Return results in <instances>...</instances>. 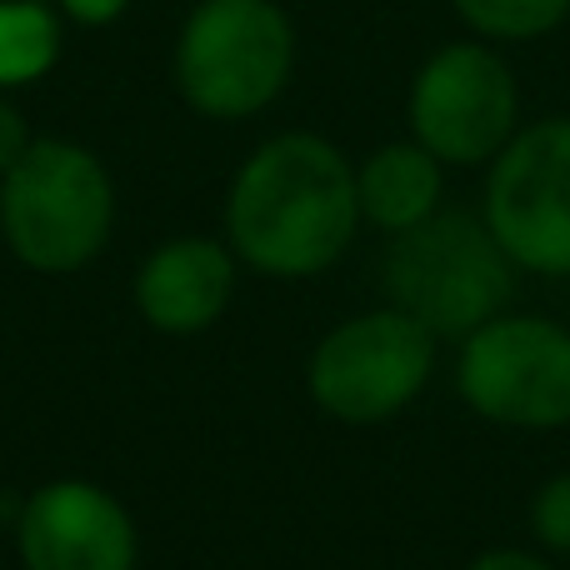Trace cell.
Wrapping results in <instances>:
<instances>
[{
    "label": "cell",
    "mask_w": 570,
    "mask_h": 570,
    "mask_svg": "<svg viewBox=\"0 0 570 570\" xmlns=\"http://www.w3.org/2000/svg\"><path fill=\"white\" fill-rule=\"evenodd\" d=\"M361 230L355 166L311 130L271 136L246 156L226 196V246L240 266L311 281L351 250Z\"/></svg>",
    "instance_id": "6da1fadb"
},
{
    "label": "cell",
    "mask_w": 570,
    "mask_h": 570,
    "mask_svg": "<svg viewBox=\"0 0 570 570\" xmlns=\"http://www.w3.org/2000/svg\"><path fill=\"white\" fill-rule=\"evenodd\" d=\"M116 230V180L96 150L36 136L0 176V236L10 256L40 276H76Z\"/></svg>",
    "instance_id": "7a4b0ae2"
},
{
    "label": "cell",
    "mask_w": 570,
    "mask_h": 570,
    "mask_svg": "<svg viewBox=\"0 0 570 570\" xmlns=\"http://www.w3.org/2000/svg\"><path fill=\"white\" fill-rule=\"evenodd\" d=\"M381 281L395 311L415 315L435 341H465L505 315L515 295L511 256L471 210H435L415 230L391 236Z\"/></svg>",
    "instance_id": "3957f363"
},
{
    "label": "cell",
    "mask_w": 570,
    "mask_h": 570,
    "mask_svg": "<svg viewBox=\"0 0 570 570\" xmlns=\"http://www.w3.org/2000/svg\"><path fill=\"white\" fill-rule=\"evenodd\" d=\"M176 90L206 120H250L295 70V26L276 0H200L176 36Z\"/></svg>",
    "instance_id": "277c9868"
},
{
    "label": "cell",
    "mask_w": 570,
    "mask_h": 570,
    "mask_svg": "<svg viewBox=\"0 0 570 570\" xmlns=\"http://www.w3.org/2000/svg\"><path fill=\"white\" fill-rule=\"evenodd\" d=\"M435 335L415 315L381 305L321 335L305 385L311 401L341 425H385L411 411L435 375Z\"/></svg>",
    "instance_id": "5b68a950"
},
{
    "label": "cell",
    "mask_w": 570,
    "mask_h": 570,
    "mask_svg": "<svg viewBox=\"0 0 570 570\" xmlns=\"http://www.w3.org/2000/svg\"><path fill=\"white\" fill-rule=\"evenodd\" d=\"M455 391L485 425L551 435L570 425V325L551 315H495L455 355Z\"/></svg>",
    "instance_id": "8992f818"
},
{
    "label": "cell",
    "mask_w": 570,
    "mask_h": 570,
    "mask_svg": "<svg viewBox=\"0 0 570 570\" xmlns=\"http://www.w3.org/2000/svg\"><path fill=\"white\" fill-rule=\"evenodd\" d=\"M481 220L515 271L570 276V116L515 130L491 160Z\"/></svg>",
    "instance_id": "52a82bcc"
},
{
    "label": "cell",
    "mask_w": 570,
    "mask_h": 570,
    "mask_svg": "<svg viewBox=\"0 0 570 570\" xmlns=\"http://www.w3.org/2000/svg\"><path fill=\"white\" fill-rule=\"evenodd\" d=\"M521 96L491 46L455 40L435 50L411 86V136L441 166H485L515 136Z\"/></svg>",
    "instance_id": "ba28073f"
},
{
    "label": "cell",
    "mask_w": 570,
    "mask_h": 570,
    "mask_svg": "<svg viewBox=\"0 0 570 570\" xmlns=\"http://www.w3.org/2000/svg\"><path fill=\"white\" fill-rule=\"evenodd\" d=\"M26 570H136L140 541L130 511L90 481H50L20 505L16 525Z\"/></svg>",
    "instance_id": "9c48e42d"
},
{
    "label": "cell",
    "mask_w": 570,
    "mask_h": 570,
    "mask_svg": "<svg viewBox=\"0 0 570 570\" xmlns=\"http://www.w3.org/2000/svg\"><path fill=\"white\" fill-rule=\"evenodd\" d=\"M236 250L210 236L156 246L136 271V311L160 335H200L230 311Z\"/></svg>",
    "instance_id": "30bf717a"
},
{
    "label": "cell",
    "mask_w": 570,
    "mask_h": 570,
    "mask_svg": "<svg viewBox=\"0 0 570 570\" xmlns=\"http://www.w3.org/2000/svg\"><path fill=\"white\" fill-rule=\"evenodd\" d=\"M445 196V166L421 146V140H395L365 156L355 170V200H361V220L385 236L415 230L441 210Z\"/></svg>",
    "instance_id": "8fae6325"
},
{
    "label": "cell",
    "mask_w": 570,
    "mask_h": 570,
    "mask_svg": "<svg viewBox=\"0 0 570 570\" xmlns=\"http://www.w3.org/2000/svg\"><path fill=\"white\" fill-rule=\"evenodd\" d=\"M66 46V20L46 0H0V90L36 86Z\"/></svg>",
    "instance_id": "7c38bea8"
},
{
    "label": "cell",
    "mask_w": 570,
    "mask_h": 570,
    "mask_svg": "<svg viewBox=\"0 0 570 570\" xmlns=\"http://www.w3.org/2000/svg\"><path fill=\"white\" fill-rule=\"evenodd\" d=\"M455 10L485 40H535L570 16V0H455Z\"/></svg>",
    "instance_id": "4fadbf2b"
},
{
    "label": "cell",
    "mask_w": 570,
    "mask_h": 570,
    "mask_svg": "<svg viewBox=\"0 0 570 570\" xmlns=\"http://www.w3.org/2000/svg\"><path fill=\"white\" fill-rule=\"evenodd\" d=\"M525 515H531L535 546H546L551 556H570V471L535 485L531 511Z\"/></svg>",
    "instance_id": "5bb4252c"
},
{
    "label": "cell",
    "mask_w": 570,
    "mask_h": 570,
    "mask_svg": "<svg viewBox=\"0 0 570 570\" xmlns=\"http://www.w3.org/2000/svg\"><path fill=\"white\" fill-rule=\"evenodd\" d=\"M30 140H36V136H30V126H26V116H20V106L6 96V90H0V176H6V170L16 166L20 156H26Z\"/></svg>",
    "instance_id": "9a60e30c"
},
{
    "label": "cell",
    "mask_w": 570,
    "mask_h": 570,
    "mask_svg": "<svg viewBox=\"0 0 570 570\" xmlns=\"http://www.w3.org/2000/svg\"><path fill=\"white\" fill-rule=\"evenodd\" d=\"M465 570H556L546 556L525 551V546H491V551H481Z\"/></svg>",
    "instance_id": "2e32d148"
},
{
    "label": "cell",
    "mask_w": 570,
    "mask_h": 570,
    "mask_svg": "<svg viewBox=\"0 0 570 570\" xmlns=\"http://www.w3.org/2000/svg\"><path fill=\"white\" fill-rule=\"evenodd\" d=\"M56 10L76 26H110L130 10V0H56Z\"/></svg>",
    "instance_id": "e0dca14e"
}]
</instances>
